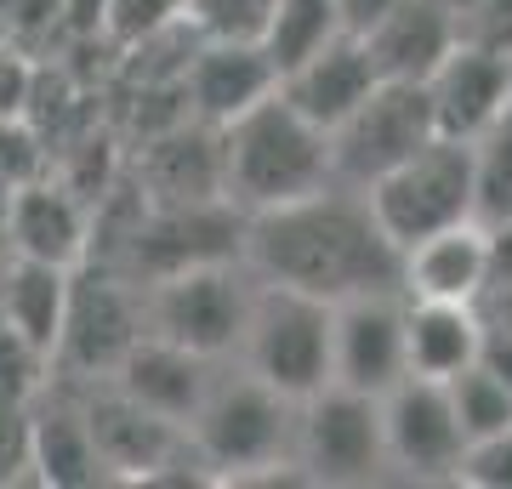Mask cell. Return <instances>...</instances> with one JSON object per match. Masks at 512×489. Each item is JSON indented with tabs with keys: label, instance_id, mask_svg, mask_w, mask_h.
Here are the masks:
<instances>
[{
	"label": "cell",
	"instance_id": "d590c367",
	"mask_svg": "<svg viewBox=\"0 0 512 489\" xmlns=\"http://www.w3.org/2000/svg\"><path fill=\"white\" fill-rule=\"evenodd\" d=\"M478 364L512 387V336H507V330H490V325H484V336H478Z\"/></svg>",
	"mask_w": 512,
	"mask_h": 489
},
{
	"label": "cell",
	"instance_id": "e0dca14e",
	"mask_svg": "<svg viewBox=\"0 0 512 489\" xmlns=\"http://www.w3.org/2000/svg\"><path fill=\"white\" fill-rule=\"evenodd\" d=\"M143 205H217L222 200V137L194 114L154 131L137 160Z\"/></svg>",
	"mask_w": 512,
	"mask_h": 489
},
{
	"label": "cell",
	"instance_id": "7c38bea8",
	"mask_svg": "<svg viewBox=\"0 0 512 489\" xmlns=\"http://www.w3.org/2000/svg\"><path fill=\"white\" fill-rule=\"evenodd\" d=\"M410 376L404 364V290H370L330 308V381L382 399Z\"/></svg>",
	"mask_w": 512,
	"mask_h": 489
},
{
	"label": "cell",
	"instance_id": "44dd1931",
	"mask_svg": "<svg viewBox=\"0 0 512 489\" xmlns=\"http://www.w3.org/2000/svg\"><path fill=\"white\" fill-rule=\"evenodd\" d=\"M29 472L52 489L109 484L103 455L92 444V427H86V410L74 399H52V381L29 404Z\"/></svg>",
	"mask_w": 512,
	"mask_h": 489
},
{
	"label": "cell",
	"instance_id": "d4e9b609",
	"mask_svg": "<svg viewBox=\"0 0 512 489\" xmlns=\"http://www.w3.org/2000/svg\"><path fill=\"white\" fill-rule=\"evenodd\" d=\"M330 35H342L336 0H279L268 29H262V52L274 57V69L285 74L291 63H302L308 52H319Z\"/></svg>",
	"mask_w": 512,
	"mask_h": 489
},
{
	"label": "cell",
	"instance_id": "4dcf8cb0",
	"mask_svg": "<svg viewBox=\"0 0 512 489\" xmlns=\"http://www.w3.org/2000/svg\"><path fill=\"white\" fill-rule=\"evenodd\" d=\"M456 484H473V489H512V427L490 438H473L461 450V467H456Z\"/></svg>",
	"mask_w": 512,
	"mask_h": 489
},
{
	"label": "cell",
	"instance_id": "52a82bcc",
	"mask_svg": "<svg viewBox=\"0 0 512 489\" xmlns=\"http://www.w3.org/2000/svg\"><path fill=\"white\" fill-rule=\"evenodd\" d=\"M291 467L313 484H370L387 472L382 444V399L353 387H319L296 399L291 427Z\"/></svg>",
	"mask_w": 512,
	"mask_h": 489
},
{
	"label": "cell",
	"instance_id": "74e56055",
	"mask_svg": "<svg viewBox=\"0 0 512 489\" xmlns=\"http://www.w3.org/2000/svg\"><path fill=\"white\" fill-rule=\"evenodd\" d=\"M6 211H12V188H6V182H0V262H6V256H12V245H6Z\"/></svg>",
	"mask_w": 512,
	"mask_h": 489
},
{
	"label": "cell",
	"instance_id": "9c48e42d",
	"mask_svg": "<svg viewBox=\"0 0 512 489\" xmlns=\"http://www.w3.org/2000/svg\"><path fill=\"white\" fill-rule=\"evenodd\" d=\"M330 177L348 188L370 182L410 160L427 137H433V109H427V86L421 80H376L359 97V109L330 126Z\"/></svg>",
	"mask_w": 512,
	"mask_h": 489
},
{
	"label": "cell",
	"instance_id": "8fae6325",
	"mask_svg": "<svg viewBox=\"0 0 512 489\" xmlns=\"http://www.w3.org/2000/svg\"><path fill=\"white\" fill-rule=\"evenodd\" d=\"M86 410V427H92V444L103 455V472L109 478H131V484H160V478H177L183 461H194V444L177 421L143 410L137 399H126L120 387H97L80 399Z\"/></svg>",
	"mask_w": 512,
	"mask_h": 489
},
{
	"label": "cell",
	"instance_id": "2e32d148",
	"mask_svg": "<svg viewBox=\"0 0 512 489\" xmlns=\"http://www.w3.org/2000/svg\"><path fill=\"white\" fill-rule=\"evenodd\" d=\"M279 86L274 57L262 52V40H200L183 63V103L205 126H228L234 114L262 103Z\"/></svg>",
	"mask_w": 512,
	"mask_h": 489
},
{
	"label": "cell",
	"instance_id": "836d02e7",
	"mask_svg": "<svg viewBox=\"0 0 512 489\" xmlns=\"http://www.w3.org/2000/svg\"><path fill=\"white\" fill-rule=\"evenodd\" d=\"M23 472H29V404H0V484H18Z\"/></svg>",
	"mask_w": 512,
	"mask_h": 489
},
{
	"label": "cell",
	"instance_id": "8992f818",
	"mask_svg": "<svg viewBox=\"0 0 512 489\" xmlns=\"http://www.w3.org/2000/svg\"><path fill=\"white\" fill-rule=\"evenodd\" d=\"M251 290L256 273L239 256L194 262V268H177L148 285L143 325L148 336H165V342L188 347L200 359H228V353H239V336H245Z\"/></svg>",
	"mask_w": 512,
	"mask_h": 489
},
{
	"label": "cell",
	"instance_id": "277c9868",
	"mask_svg": "<svg viewBox=\"0 0 512 489\" xmlns=\"http://www.w3.org/2000/svg\"><path fill=\"white\" fill-rule=\"evenodd\" d=\"M330 308L308 290L256 279L245 336H239V370H251L262 387H274L285 399H308L330 387Z\"/></svg>",
	"mask_w": 512,
	"mask_h": 489
},
{
	"label": "cell",
	"instance_id": "f546056e",
	"mask_svg": "<svg viewBox=\"0 0 512 489\" xmlns=\"http://www.w3.org/2000/svg\"><path fill=\"white\" fill-rule=\"evenodd\" d=\"M46 381H52V359L0 319V404H35Z\"/></svg>",
	"mask_w": 512,
	"mask_h": 489
},
{
	"label": "cell",
	"instance_id": "7402d4cb",
	"mask_svg": "<svg viewBox=\"0 0 512 489\" xmlns=\"http://www.w3.org/2000/svg\"><path fill=\"white\" fill-rule=\"evenodd\" d=\"M359 40H365V52L382 80H427L439 69V57L461 40V29L439 0H399Z\"/></svg>",
	"mask_w": 512,
	"mask_h": 489
},
{
	"label": "cell",
	"instance_id": "3957f363",
	"mask_svg": "<svg viewBox=\"0 0 512 489\" xmlns=\"http://www.w3.org/2000/svg\"><path fill=\"white\" fill-rule=\"evenodd\" d=\"M291 427L296 404L262 387L251 370H239V376H211L183 433L211 478H256V472L291 467Z\"/></svg>",
	"mask_w": 512,
	"mask_h": 489
},
{
	"label": "cell",
	"instance_id": "d6a6232c",
	"mask_svg": "<svg viewBox=\"0 0 512 489\" xmlns=\"http://www.w3.org/2000/svg\"><path fill=\"white\" fill-rule=\"evenodd\" d=\"M461 40H478V46H495V52H512V0H473L461 12Z\"/></svg>",
	"mask_w": 512,
	"mask_h": 489
},
{
	"label": "cell",
	"instance_id": "e575fe53",
	"mask_svg": "<svg viewBox=\"0 0 512 489\" xmlns=\"http://www.w3.org/2000/svg\"><path fill=\"white\" fill-rule=\"evenodd\" d=\"M29 86H35L29 57H23L18 46H6V40H0V114L29 109Z\"/></svg>",
	"mask_w": 512,
	"mask_h": 489
},
{
	"label": "cell",
	"instance_id": "30bf717a",
	"mask_svg": "<svg viewBox=\"0 0 512 489\" xmlns=\"http://www.w3.org/2000/svg\"><path fill=\"white\" fill-rule=\"evenodd\" d=\"M239 239H245V217H239L228 200L217 205H143L137 222L126 234V262L120 268L131 279H165L177 268H194V262H222V256H239Z\"/></svg>",
	"mask_w": 512,
	"mask_h": 489
},
{
	"label": "cell",
	"instance_id": "ac0fdd59",
	"mask_svg": "<svg viewBox=\"0 0 512 489\" xmlns=\"http://www.w3.org/2000/svg\"><path fill=\"white\" fill-rule=\"evenodd\" d=\"M490 285V222H450L399 251V290L416 302H478Z\"/></svg>",
	"mask_w": 512,
	"mask_h": 489
},
{
	"label": "cell",
	"instance_id": "f35d334b",
	"mask_svg": "<svg viewBox=\"0 0 512 489\" xmlns=\"http://www.w3.org/2000/svg\"><path fill=\"white\" fill-rule=\"evenodd\" d=\"M439 6H444V12H450V18H456V23H461V12H467L473 0H439Z\"/></svg>",
	"mask_w": 512,
	"mask_h": 489
},
{
	"label": "cell",
	"instance_id": "8d00e7d4",
	"mask_svg": "<svg viewBox=\"0 0 512 489\" xmlns=\"http://www.w3.org/2000/svg\"><path fill=\"white\" fill-rule=\"evenodd\" d=\"M393 6H399V0H336V18H342V29H348V35H365L370 23L387 18Z\"/></svg>",
	"mask_w": 512,
	"mask_h": 489
},
{
	"label": "cell",
	"instance_id": "83f0119b",
	"mask_svg": "<svg viewBox=\"0 0 512 489\" xmlns=\"http://www.w3.org/2000/svg\"><path fill=\"white\" fill-rule=\"evenodd\" d=\"M279 0H183V23L200 40H262Z\"/></svg>",
	"mask_w": 512,
	"mask_h": 489
},
{
	"label": "cell",
	"instance_id": "7a4b0ae2",
	"mask_svg": "<svg viewBox=\"0 0 512 489\" xmlns=\"http://www.w3.org/2000/svg\"><path fill=\"white\" fill-rule=\"evenodd\" d=\"M222 137V200L239 217L291 205L313 188H325L330 177V137L313 120L279 97V86L251 103L245 114H234L228 126H217Z\"/></svg>",
	"mask_w": 512,
	"mask_h": 489
},
{
	"label": "cell",
	"instance_id": "cb8c5ba5",
	"mask_svg": "<svg viewBox=\"0 0 512 489\" xmlns=\"http://www.w3.org/2000/svg\"><path fill=\"white\" fill-rule=\"evenodd\" d=\"M69 273L74 268H46V262H23V256L0 262V319L18 330L23 342H35L46 359H52L57 325H63Z\"/></svg>",
	"mask_w": 512,
	"mask_h": 489
},
{
	"label": "cell",
	"instance_id": "5bb4252c",
	"mask_svg": "<svg viewBox=\"0 0 512 489\" xmlns=\"http://www.w3.org/2000/svg\"><path fill=\"white\" fill-rule=\"evenodd\" d=\"M6 245L23 262H46V268H80L92 256V200L74 188L69 177H35L12 188V211H6Z\"/></svg>",
	"mask_w": 512,
	"mask_h": 489
},
{
	"label": "cell",
	"instance_id": "5b68a950",
	"mask_svg": "<svg viewBox=\"0 0 512 489\" xmlns=\"http://www.w3.org/2000/svg\"><path fill=\"white\" fill-rule=\"evenodd\" d=\"M370 211L382 222V234L393 245H416V239L439 234L450 222H467L478 217V177H473V143L461 137H427V143L399 160L393 171L365 188Z\"/></svg>",
	"mask_w": 512,
	"mask_h": 489
},
{
	"label": "cell",
	"instance_id": "1f68e13d",
	"mask_svg": "<svg viewBox=\"0 0 512 489\" xmlns=\"http://www.w3.org/2000/svg\"><path fill=\"white\" fill-rule=\"evenodd\" d=\"M171 23H183V0H109L103 29L131 46V40H148L160 29H171Z\"/></svg>",
	"mask_w": 512,
	"mask_h": 489
},
{
	"label": "cell",
	"instance_id": "f1b7e54d",
	"mask_svg": "<svg viewBox=\"0 0 512 489\" xmlns=\"http://www.w3.org/2000/svg\"><path fill=\"white\" fill-rule=\"evenodd\" d=\"M52 171V148L40 137V126L29 120V109L18 114H0V182L6 188H23Z\"/></svg>",
	"mask_w": 512,
	"mask_h": 489
},
{
	"label": "cell",
	"instance_id": "4316f807",
	"mask_svg": "<svg viewBox=\"0 0 512 489\" xmlns=\"http://www.w3.org/2000/svg\"><path fill=\"white\" fill-rule=\"evenodd\" d=\"M444 393H450V410H456V427H461L467 444L501 433V427H512V387L501 376H490L478 359L444 381Z\"/></svg>",
	"mask_w": 512,
	"mask_h": 489
},
{
	"label": "cell",
	"instance_id": "d6986e66",
	"mask_svg": "<svg viewBox=\"0 0 512 489\" xmlns=\"http://www.w3.org/2000/svg\"><path fill=\"white\" fill-rule=\"evenodd\" d=\"M376 80H382V74L370 63L365 40L342 29V35H330L319 52H308L302 63H291V69L279 74V97H285L302 120L330 131L359 109V97H365Z\"/></svg>",
	"mask_w": 512,
	"mask_h": 489
},
{
	"label": "cell",
	"instance_id": "603a6c76",
	"mask_svg": "<svg viewBox=\"0 0 512 489\" xmlns=\"http://www.w3.org/2000/svg\"><path fill=\"white\" fill-rule=\"evenodd\" d=\"M478 336H484V319H478L473 302H416V296H404V364H410V376L450 381L456 370H467L478 359Z\"/></svg>",
	"mask_w": 512,
	"mask_h": 489
},
{
	"label": "cell",
	"instance_id": "ffe728a7",
	"mask_svg": "<svg viewBox=\"0 0 512 489\" xmlns=\"http://www.w3.org/2000/svg\"><path fill=\"white\" fill-rule=\"evenodd\" d=\"M211 376H217V359H200V353H188V347L143 330L137 347L120 359V370H114L109 381L126 393V399L143 404V410L188 427L194 410H200V399H205V387H211Z\"/></svg>",
	"mask_w": 512,
	"mask_h": 489
},
{
	"label": "cell",
	"instance_id": "9a60e30c",
	"mask_svg": "<svg viewBox=\"0 0 512 489\" xmlns=\"http://www.w3.org/2000/svg\"><path fill=\"white\" fill-rule=\"evenodd\" d=\"M427 86V109H433V131L439 137H461L473 143L478 131L495 120V109L512 91V52L478 46V40H456L439 57V69L421 80Z\"/></svg>",
	"mask_w": 512,
	"mask_h": 489
},
{
	"label": "cell",
	"instance_id": "484cf974",
	"mask_svg": "<svg viewBox=\"0 0 512 489\" xmlns=\"http://www.w3.org/2000/svg\"><path fill=\"white\" fill-rule=\"evenodd\" d=\"M473 177H478V222L512 217V91L495 120L473 137Z\"/></svg>",
	"mask_w": 512,
	"mask_h": 489
},
{
	"label": "cell",
	"instance_id": "4fadbf2b",
	"mask_svg": "<svg viewBox=\"0 0 512 489\" xmlns=\"http://www.w3.org/2000/svg\"><path fill=\"white\" fill-rule=\"evenodd\" d=\"M382 444H387V472H404V478H421V484L456 478L467 438L456 427L444 381L404 376L399 387H387L382 393Z\"/></svg>",
	"mask_w": 512,
	"mask_h": 489
},
{
	"label": "cell",
	"instance_id": "ba28073f",
	"mask_svg": "<svg viewBox=\"0 0 512 489\" xmlns=\"http://www.w3.org/2000/svg\"><path fill=\"white\" fill-rule=\"evenodd\" d=\"M143 330V302L131 296L126 273L80 262L69 273V302H63V325H57L52 370L69 381H109Z\"/></svg>",
	"mask_w": 512,
	"mask_h": 489
},
{
	"label": "cell",
	"instance_id": "6da1fadb",
	"mask_svg": "<svg viewBox=\"0 0 512 489\" xmlns=\"http://www.w3.org/2000/svg\"><path fill=\"white\" fill-rule=\"evenodd\" d=\"M239 256L256 279L308 290L319 302L399 290V245L382 234L365 188L348 182H325L291 205L245 217Z\"/></svg>",
	"mask_w": 512,
	"mask_h": 489
}]
</instances>
